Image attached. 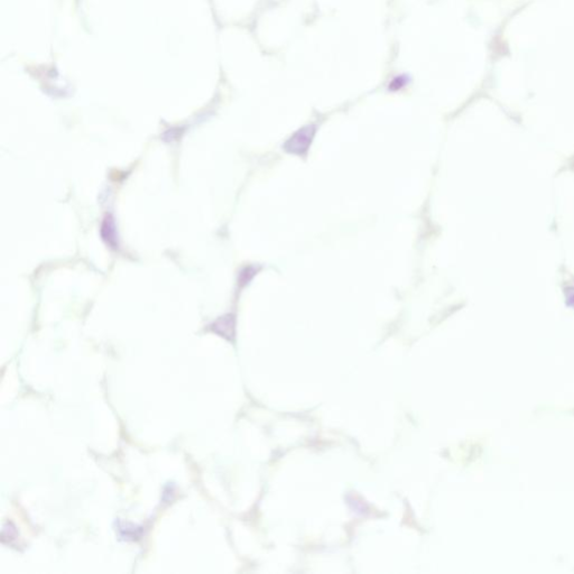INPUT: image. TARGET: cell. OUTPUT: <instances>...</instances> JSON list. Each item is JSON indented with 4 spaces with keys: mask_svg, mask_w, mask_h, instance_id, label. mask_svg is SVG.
Wrapping results in <instances>:
<instances>
[{
    "mask_svg": "<svg viewBox=\"0 0 574 574\" xmlns=\"http://www.w3.org/2000/svg\"><path fill=\"white\" fill-rule=\"evenodd\" d=\"M316 126L306 125L296 130L290 137L283 144V149L286 153L296 155L298 157H305L308 153V149L315 137Z\"/></svg>",
    "mask_w": 574,
    "mask_h": 574,
    "instance_id": "cell-1",
    "label": "cell"
},
{
    "mask_svg": "<svg viewBox=\"0 0 574 574\" xmlns=\"http://www.w3.org/2000/svg\"><path fill=\"white\" fill-rule=\"evenodd\" d=\"M215 331L217 333H221L225 338L231 340L234 338L235 334V320L231 315H227L226 317L219 320L216 324Z\"/></svg>",
    "mask_w": 574,
    "mask_h": 574,
    "instance_id": "cell-2",
    "label": "cell"
}]
</instances>
